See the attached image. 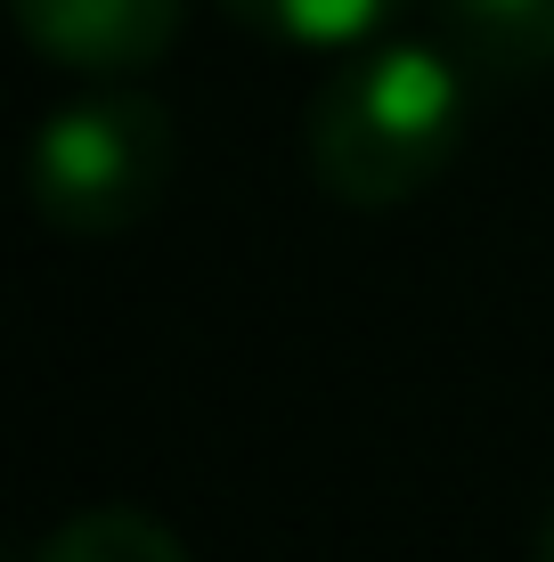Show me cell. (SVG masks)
I'll return each instance as SVG.
<instances>
[{"instance_id": "8992f818", "label": "cell", "mask_w": 554, "mask_h": 562, "mask_svg": "<svg viewBox=\"0 0 554 562\" xmlns=\"http://www.w3.org/2000/svg\"><path fill=\"white\" fill-rule=\"evenodd\" d=\"M237 25L285 33V42H368L399 0H221Z\"/></svg>"}, {"instance_id": "3957f363", "label": "cell", "mask_w": 554, "mask_h": 562, "mask_svg": "<svg viewBox=\"0 0 554 562\" xmlns=\"http://www.w3.org/2000/svg\"><path fill=\"white\" fill-rule=\"evenodd\" d=\"M188 0H16L25 42L74 74H139L180 42Z\"/></svg>"}, {"instance_id": "277c9868", "label": "cell", "mask_w": 554, "mask_h": 562, "mask_svg": "<svg viewBox=\"0 0 554 562\" xmlns=\"http://www.w3.org/2000/svg\"><path fill=\"white\" fill-rule=\"evenodd\" d=\"M425 25L473 82L554 74V0H425Z\"/></svg>"}, {"instance_id": "7a4b0ae2", "label": "cell", "mask_w": 554, "mask_h": 562, "mask_svg": "<svg viewBox=\"0 0 554 562\" xmlns=\"http://www.w3.org/2000/svg\"><path fill=\"white\" fill-rule=\"evenodd\" d=\"M180 171V131L147 90H90L33 139V204L66 237H114L147 221Z\"/></svg>"}, {"instance_id": "6da1fadb", "label": "cell", "mask_w": 554, "mask_h": 562, "mask_svg": "<svg viewBox=\"0 0 554 562\" xmlns=\"http://www.w3.org/2000/svg\"><path fill=\"white\" fill-rule=\"evenodd\" d=\"M465 82L441 42H384L327 74L310 99V171L359 212H392L449 171L465 139Z\"/></svg>"}, {"instance_id": "52a82bcc", "label": "cell", "mask_w": 554, "mask_h": 562, "mask_svg": "<svg viewBox=\"0 0 554 562\" xmlns=\"http://www.w3.org/2000/svg\"><path fill=\"white\" fill-rule=\"evenodd\" d=\"M539 562H554V514H546V530H539Z\"/></svg>"}, {"instance_id": "5b68a950", "label": "cell", "mask_w": 554, "mask_h": 562, "mask_svg": "<svg viewBox=\"0 0 554 562\" xmlns=\"http://www.w3.org/2000/svg\"><path fill=\"white\" fill-rule=\"evenodd\" d=\"M33 562H188V547L139 506H90V514L57 521Z\"/></svg>"}]
</instances>
